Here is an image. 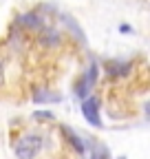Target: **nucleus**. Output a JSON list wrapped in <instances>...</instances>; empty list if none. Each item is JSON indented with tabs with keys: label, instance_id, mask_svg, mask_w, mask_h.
<instances>
[{
	"label": "nucleus",
	"instance_id": "f257e3e1",
	"mask_svg": "<svg viewBox=\"0 0 150 159\" xmlns=\"http://www.w3.org/2000/svg\"><path fill=\"white\" fill-rule=\"evenodd\" d=\"M38 148H40V137L38 135H27L15 144V155H18V159H33Z\"/></svg>",
	"mask_w": 150,
	"mask_h": 159
},
{
	"label": "nucleus",
	"instance_id": "f03ea898",
	"mask_svg": "<svg viewBox=\"0 0 150 159\" xmlns=\"http://www.w3.org/2000/svg\"><path fill=\"white\" fill-rule=\"evenodd\" d=\"M82 115L86 117V122H88L90 126H95V128L102 126L99 106H97V99H95V97H84V102H82Z\"/></svg>",
	"mask_w": 150,
	"mask_h": 159
},
{
	"label": "nucleus",
	"instance_id": "7ed1b4c3",
	"mask_svg": "<svg viewBox=\"0 0 150 159\" xmlns=\"http://www.w3.org/2000/svg\"><path fill=\"white\" fill-rule=\"evenodd\" d=\"M90 86H93V82L86 77V75H82L80 80H77V84H75V95L77 97H88V93H90Z\"/></svg>",
	"mask_w": 150,
	"mask_h": 159
},
{
	"label": "nucleus",
	"instance_id": "20e7f679",
	"mask_svg": "<svg viewBox=\"0 0 150 159\" xmlns=\"http://www.w3.org/2000/svg\"><path fill=\"white\" fill-rule=\"evenodd\" d=\"M33 99L38 104H46V102H60L62 95L60 93H46V91H35L33 93Z\"/></svg>",
	"mask_w": 150,
	"mask_h": 159
},
{
	"label": "nucleus",
	"instance_id": "39448f33",
	"mask_svg": "<svg viewBox=\"0 0 150 159\" xmlns=\"http://www.w3.org/2000/svg\"><path fill=\"white\" fill-rule=\"evenodd\" d=\"M128 69H130V62H115V60L106 62V71L113 73V75H126Z\"/></svg>",
	"mask_w": 150,
	"mask_h": 159
},
{
	"label": "nucleus",
	"instance_id": "423d86ee",
	"mask_svg": "<svg viewBox=\"0 0 150 159\" xmlns=\"http://www.w3.org/2000/svg\"><path fill=\"white\" fill-rule=\"evenodd\" d=\"M62 133H64V135L68 137V142H71V144L75 146V150H77V152H84V144L80 142V137H77V135H75V133H71V130H68L66 126H62Z\"/></svg>",
	"mask_w": 150,
	"mask_h": 159
},
{
	"label": "nucleus",
	"instance_id": "0eeeda50",
	"mask_svg": "<svg viewBox=\"0 0 150 159\" xmlns=\"http://www.w3.org/2000/svg\"><path fill=\"white\" fill-rule=\"evenodd\" d=\"M20 22H22V25H27V27H31V29H38V27H40V16H35V13H27V16H22V18H20Z\"/></svg>",
	"mask_w": 150,
	"mask_h": 159
},
{
	"label": "nucleus",
	"instance_id": "6e6552de",
	"mask_svg": "<svg viewBox=\"0 0 150 159\" xmlns=\"http://www.w3.org/2000/svg\"><path fill=\"white\" fill-rule=\"evenodd\" d=\"M64 22L68 25V29H71V31H75V38H77L80 42H84V33H82V29H80L77 25H75V20H71V18H64Z\"/></svg>",
	"mask_w": 150,
	"mask_h": 159
},
{
	"label": "nucleus",
	"instance_id": "1a4fd4ad",
	"mask_svg": "<svg viewBox=\"0 0 150 159\" xmlns=\"http://www.w3.org/2000/svg\"><path fill=\"white\" fill-rule=\"evenodd\" d=\"M90 159H110V155H108V150H106L104 146H97L95 152L90 155Z\"/></svg>",
	"mask_w": 150,
	"mask_h": 159
},
{
	"label": "nucleus",
	"instance_id": "9d476101",
	"mask_svg": "<svg viewBox=\"0 0 150 159\" xmlns=\"http://www.w3.org/2000/svg\"><path fill=\"white\" fill-rule=\"evenodd\" d=\"M33 117H35V119H53V113H49V111H38Z\"/></svg>",
	"mask_w": 150,
	"mask_h": 159
},
{
	"label": "nucleus",
	"instance_id": "9b49d317",
	"mask_svg": "<svg viewBox=\"0 0 150 159\" xmlns=\"http://www.w3.org/2000/svg\"><path fill=\"white\" fill-rule=\"evenodd\" d=\"M119 31L121 33H133V27L130 25H119Z\"/></svg>",
	"mask_w": 150,
	"mask_h": 159
},
{
	"label": "nucleus",
	"instance_id": "f8f14e48",
	"mask_svg": "<svg viewBox=\"0 0 150 159\" xmlns=\"http://www.w3.org/2000/svg\"><path fill=\"white\" fill-rule=\"evenodd\" d=\"M143 111H146V117L150 119V102H148V104H143Z\"/></svg>",
	"mask_w": 150,
	"mask_h": 159
}]
</instances>
